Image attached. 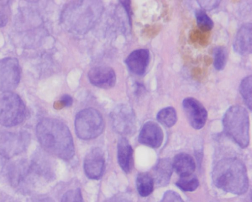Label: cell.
<instances>
[{"mask_svg": "<svg viewBox=\"0 0 252 202\" xmlns=\"http://www.w3.org/2000/svg\"><path fill=\"white\" fill-rule=\"evenodd\" d=\"M32 202H55L53 200L50 198H42L40 199H36Z\"/></svg>", "mask_w": 252, "mask_h": 202, "instance_id": "obj_30", "label": "cell"}, {"mask_svg": "<svg viewBox=\"0 0 252 202\" xmlns=\"http://www.w3.org/2000/svg\"><path fill=\"white\" fill-rule=\"evenodd\" d=\"M196 23L199 28L204 32L211 30L214 25L213 20L202 9H197L195 11Z\"/></svg>", "mask_w": 252, "mask_h": 202, "instance_id": "obj_23", "label": "cell"}, {"mask_svg": "<svg viewBox=\"0 0 252 202\" xmlns=\"http://www.w3.org/2000/svg\"><path fill=\"white\" fill-rule=\"evenodd\" d=\"M8 1H0V28L5 26L8 22L10 8Z\"/></svg>", "mask_w": 252, "mask_h": 202, "instance_id": "obj_25", "label": "cell"}, {"mask_svg": "<svg viewBox=\"0 0 252 202\" xmlns=\"http://www.w3.org/2000/svg\"><path fill=\"white\" fill-rule=\"evenodd\" d=\"M157 119L162 125L167 127H172L177 121L176 111L173 107H165L158 113Z\"/></svg>", "mask_w": 252, "mask_h": 202, "instance_id": "obj_19", "label": "cell"}, {"mask_svg": "<svg viewBox=\"0 0 252 202\" xmlns=\"http://www.w3.org/2000/svg\"><path fill=\"white\" fill-rule=\"evenodd\" d=\"M26 108L21 98L12 92L0 94V124L11 127L23 122Z\"/></svg>", "mask_w": 252, "mask_h": 202, "instance_id": "obj_4", "label": "cell"}, {"mask_svg": "<svg viewBox=\"0 0 252 202\" xmlns=\"http://www.w3.org/2000/svg\"><path fill=\"white\" fill-rule=\"evenodd\" d=\"M213 64L218 70L224 69L227 61V51L223 46H218L214 48L213 52Z\"/></svg>", "mask_w": 252, "mask_h": 202, "instance_id": "obj_20", "label": "cell"}, {"mask_svg": "<svg viewBox=\"0 0 252 202\" xmlns=\"http://www.w3.org/2000/svg\"><path fill=\"white\" fill-rule=\"evenodd\" d=\"M173 169L172 164L170 160L167 158L160 159L154 168V177H153L154 181L159 186L167 185Z\"/></svg>", "mask_w": 252, "mask_h": 202, "instance_id": "obj_16", "label": "cell"}, {"mask_svg": "<svg viewBox=\"0 0 252 202\" xmlns=\"http://www.w3.org/2000/svg\"><path fill=\"white\" fill-rule=\"evenodd\" d=\"M18 60L14 57L0 59V91L12 92L18 86L20 79Z\"/></svg>", "mask_w": 252, "mask_h": 202, "instance_id": "obj_7", "label": "cell"}, {"mask_svg": "<svg viewBox=\"0 0 252 202\" xmlns=\"http://www.w3.org/2000/svg\"><path fill=\"white\" fill-rule=\"evenodd\" d=\"M136 184L138 192L142 197L148 196L153 191L154 181L149 173H139L136 177Z\"/></svg>", "mask_w": 252, "mask_h": 202, "instance_id": "obj_18", "label": "cell"}, {"mask_svg": "<svg viewBox=\"0 0 252 202\" xmlns=\"http://www.w3.org/2000/svg\"><path fill=\"white\" fill-rule=\"evenodd\" d=\"M202 9L211 10L217 8L220 2V0H197Z\"/></svg>", "mask_w": 252, "mask_h": 202, "instance_id": "obj_27", "label": "cell"}, {"mask_svg": "<svg viewBox=\"0 0 252 202\" xmlns=\"http://www.w3.org/2000/svg\"><path fill=\"white\" fill-rule=\"evenodd\" d=\"M176 185L184 191L192 192L199 186V181L197 177L192 173L181 176L176 182Z\"/></svg>", "mask_w": 252, "mask_h": 202, "instance_id": "obj_21", "label": "cell"}, {"mask_svg": "<svg viewBox=\"0 0 252 202\" xmlns=\"http://www.w3.org/2000/svg\"><path fill=\"white\" fill-rule=\"evenodd\" d=\"M112 126L115 131L121 135H129L135 129V115L130 107L121 105L111 114Z\"/></svg>", "mask_w": 252, "mask_h": 202, "instance_id": "obj_8", "label": "cell"}, {"mask_svg": "<svg viewBox=\"0 0 252 202\" xmlns=\"http://www.w3.org/2000/svg\"><path fill=\"white\" fill-rule=\"evenodd\" d=\"M150 61V52L147 49H139L132 51L125 62L133 73L142 75L146 72Z\"/></svg>", "mask_w": 252, "mask_h": 202, "instance_id": "obj_14", "label": "cell"}, {"mask_svg": "<svg viewBox=\"0 0 252 202\" xmlns=\"http://www.w3.org/2000/svg\"><path fill=\"white\" fill-rule=\"evenodd\" d=\"M61 202H85L79 188L66 192L63 196Z\"/></svg>", "mask_w": 252, "mask_h": 202, "instance_id": "obj_24", "label": "cell"}, {"mask_svg": "<svg viewBox=\"0 0 252 202\" xmlns=\"http://www.w3.org/2000/svg\"><path fill=\"white\" fill-rule=\"evenodd\" d=\"M252 75H249L241 81L239 86L240 93L250 110L252 109Z\"/></svg>", "mask_w": 252, "mask_h": 202, "instance_id": "obj_22", "label": "cell"}, {"mask_svg": "<svg viewBox=\"0 0 252 202\" xmlns=\"http://www.w3.org/2000/svg\"><path fill=\"white\" fill-rule=\"evenodd\" d=\"M30 136L26 132L0 133V155L9 159L25 151L30 142Z\"/></svg>", "mask_w": 252, "mask_h": 202, "instance_id": "obj_6", "label": "cell"}, {"mask_svg": "<svg viewBox=\"0 0 252 202\" xmlns=\"http://www.w3.org/2000/svg\"><path fill=\"white\" fill-rule=\"evenodd\" d=\"M117 157L119 164L126 173H129L133 166V149L125 138H120L117 145Z\"/></svg>", "mask_w": 252, "mask_h": 202, "instance_id": "obj_15", "label": "cell"}, {"mask_svg": "<svg viewBox=\"0 0 252 202\" xmlns=\"http://www.w3.org/2000/svg\"><path fill=\"white\" fill-rule=\"evenodd\" d=\"M182 105L190 125L195 129H201L207 118V112L204 106L199 101L192 97L184 99Z\"/></svg>", "mask_w": 252, "mask_h": 202, "instance_id": "obj_9", "label": "cell"}, {"mask_svg": "<svg viewBox=\"0 0 252 202\" xmlns=\"http://www.w3.org/2000/svg\"><path fill=\"white\" fill-rule=\"evenodd\" d=\"M89 80L93 85L102 89H110L115 84L116 74L113 69L107 66L92 68L88 74Z\"/></svg>", "mask_w": 252, "mask_h": 202, "instance_id": "obj_11", "label": "cell"}, {"mask_svg": "<svg viewBox=\"0 0 252 202\" xmlns=\"http://www.w3.org/2000/svg\"><path fill=\"white\" fill-rule=\"evenodd\" d=\"M163 139L162 129L157 123L153 121H148L144 124L138 136L140 143L154 148L159 147Z\"/></svg>", "mask_w": 252, "mask_h": 202, "instance_id": "obj_12", "label": "cell"}, {"mask_svg": "<svg viewBox=\"0 0 252 202\" xmlns=\"http://www.w3.org/2000/svg\"><path fill=\"white\" fill-rule=\"evenodd\" d=\"M38 141L47 152L63 160H69L74 154L72 137L68 127L59 120L45 118L37 125Z\"/></svg>", "mask_w": 252, "mask_h": 202, "instance_id": "obj_1", "label": "cell"}, {"mask_svg": "<svg viewBox=\"0 0 252 202\" xmlns=\"http://www.w3.org/2000/svg\"><path fill=\"white\" fill-rule=\"evenodd\" d=\"M105 202H131L128 198L126 197L120 195L113 197Z\"/></svg>", "mask_w": 252, "mask_h": 202, "instance_id": "obj_28", "label": "cell"}, {"mask_svg": "<svg viewBox=\"0 0 252 202\" xmlns=\"http://www.w3.org/2000/svg\"><path fill=\"white\" fill-rule=\"evenodd\" d=\"M252 23H246L240 28L236 34L233 43L234 50L242 56L251 54L252 50Z\"/></svg>", "mask_w": 252, "mask_h": 202, "instance_id": "obj_13", "label": "cell"}, {"mask_svg": "<svg viewBox=\"0 0 252 202\" xmlns=\"http://www.w3.org/2000/svg\"><path fill=\"white\" fill-rule=\"evenodd\" d=\"M173 169L181 176L192 174L195 168L193 158L186 153H179L176 155L173 160Z\"/></svg>", "mask_w": 252, "mask_h": 202, "instance_id": "obj_17", "label": "cell"}, {"mask_svg": "<svg viewBox=\"0 0 252 202\" xmlns=\"http://www.w3.org/2000/svg\"><path fill=\"white\" fill-rule=\"evenodd\" d=\"M212 178L219 188L232 194L245 193L249 187V179L244 164L239 159L226 158L215 166Z\"/></svg>", "mask_w": 252, "mask_h": 202, "instance_id": "obj_2", "label": "cell"}, {"mask_svg": "<svg viewBox=\"0 0 252 202\" xmlns=\"http://www.w3.org/2000/svg\"><path fill=\"white\" fill-rule=\"evenodd\" d=\"M161 202H184L180 196L173 191L166 192L161 201Z\"/></svg>", "mask_w": 252, "mask_h": 202, "instance_id": "obj_26", "label": "cell"}, {"mask_svg": "<svg viewBox=\"0 0 252 202\" xmlns=\"http://www.w3.org/2000/svg\"><path fill=\"white\" fill-rule=\"evenodd\" d=\"M105 160L102 151L98 147L91 149L86 155L84 169L86 175L90 179H99L104 171Z\"/></svg>", "mask_w": 252, "mask_h": 202, "instance_id": "obj_10", "label": "cell"}, {"mask_svg": "<svg viewBox=\"0 0 252 202\" xmlns=\"http://www.w3.org/2000/svg\"><path fill=\"white\" fill-rule=\"evenodd\" d=\"M104 121L96 109L88 108L79 111L75 120V129L77 136L88 140L99 136L103 131Z\"/></svg>", "mask_w": 252, "mask_h": 202, "instance_id": "obj_5", "label": "cell"}, {"mask_svg": "<svg viewBox=\"0 0 252 202\" xmlns=\"http://www.w3.org/2000/svg\"><path fill=\"white\" fill-rule=\"evenodd\" d=\"M61 101L65 106H70L73 102L72 98L68 95H64L61 98Z\"/></svg>", "mask_w": 252, "mask_h": 202, "instance_id": "obj_29", "label": "cell"}, {"mask_svg": "<svg viewBox=\"0 0 252 202\" xmlns=\"http://www.w3.org/2000/svg\"><path fill=\"white\" fill-rule=\"evenodd\" d=\"M222 124L224 131L242 148L249 145V117L247 110L243 106L234 105L225 112Z\"/></svg>", "mask_w": 252, "mask_h": 202, "instance_id": "obj_3", "label": "cell"}]
</instances>
